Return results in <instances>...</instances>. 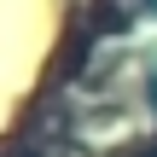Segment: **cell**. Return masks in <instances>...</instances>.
<instances>
[{"mask_svg":"<svg viewBox=\"0 0 157 157\" xmlns=\"http://www.w3.org/2000/svg\"><path fill=\"white\" fill-rule=\"evenodd\" d=\"M117 157H157L151 146H128V151H117Z\"/></svg>","mask_w":157,"mask_h":157,"instance_id":"obj_1","label":"cell"}]
</instances>
